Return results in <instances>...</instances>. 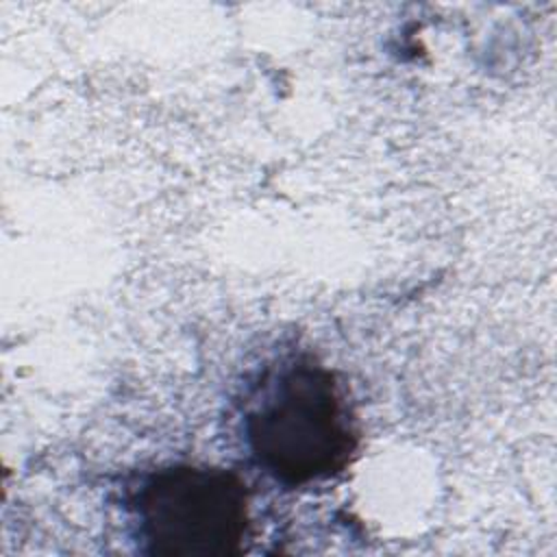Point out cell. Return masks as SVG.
Instances as JSON below:
<instances>
[{"instance_id":"obj_1","label":"cell","mask_w":557,"mask_h":557,"mask_svg":"<svg viewBox=\"0 0 557 557\" xmlns=\"http://www.w3.org/2000/svg\"><path fill=\"white\" fill-rule=\"evenodd\" d=\"M244 431L257 463L289 487L337 476L359 444L335 374L311 357L268 372Z\"/></svg>"},{"instance_id":"obj_2","label":"cell","mask_w":557,"mask_h":557,"mask_svg":"<svg viewBox=\"0 0 557 557\" xmlns=\"http://www.w3.org/2000/svg\"><path fill=\"white\" fill-rule=\"evenodd\" d=\"M133 511L152 555H239L250 537L246 483L224 468H161L139 485Z\"/></svg>"}]
</instances>
